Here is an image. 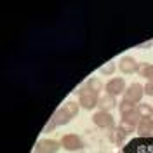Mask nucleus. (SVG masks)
I'll return each mask as SVG.
<instances>
[{
    "mask_svg": "<svg viewBox=\"0 0 153 153\" xmlns=\"http://www.w3.org/2000/svg\"><path fill=\"white\" fill-rule=\"evenodd\" d=\"M124 153H153V137H136L124 146Z\"/></svg>",
    "mask_w": 153,
    "mask_h": 153,
    "instance_id": "nucleus-1",
    "label": "nucleus"
},
{
    "mask_svg": "<svg viewBox=\"0 0 153 153\" xmlns=\"http://www.w3.org/2000/svg\"><path fill=\"white\" fill-rule=\"evenodd\" d=\"M139 122H141V117H139V113L134 110L131 113L122 115V118H120V122H118V127L129 136V134H132L134 131L137 129V124H139Z\"/></svg>",
    "mask_w": 153,
    "mask_h": 153,
    "instance_id": "nucleus-2",
    "label": "nucleus"
},
{
    "mask_svg": "<svg viewBox=\"0 0 153 153\" xmlns=\"http://www.w3.org/2000/svg\"><path fill=\"white\" fill-rule=\"evenodd\" d=\"M59 143H61V148L66 150V152H80V150H84V141L76 134H65L59 139Z\"/></svg>",
    "mask_w": 153,
    "mask_h": 153,
    "instance_id": "nucleus-3",
    "label": "nucleus"
},
{
    "mask_svg": "<svg viewBox=\"0 0 153 153\" xmlns=\"http://www.w3.org/2000/svg\"><path fill=\"white\" fill-rule=\"evenodd\" d=\"M143 96H144V85L134 82L131 85H127V89L124 92V99L131 101L134 105H139V103H143Z\"/></svg>",
    "mask_w": 153,
    "mask_h": 153,
    "instance_id": "nucleus-4",
    "label": "nucleus"
},
{
    "mask_svg": "<svg viewBox=\"0 0 153 153\" xmlns=\"http://www.w3.org/2000/svg\"><path fill=\"white\" fill-rule=\"evenodd\" d=\"M92 124L99 129H105V131H111L115 127V118L111 113L108 111H96L92 115Z\"/></svg>",
    "mask_w": 153,
    "mask_h": 153,
    "instance_id": "nucleus-5",
    "label": "nucleus"
},
{
    "mask_svg": "<svg viewBox=\"0 0 153 153\" xmlns=\"http://www.w3.org/2000/svg\"><path fill=\"white\" fill-rule=\"evenodd\" d=\"M59 150H61V143L49 137H42L35 144V153H57Z\"/></svg>",
    "mask_w": 153,
    "mask_h": 153,
    "instance_id": "nucleus-6",
    "label": "nucleus"
},
{
    "mask_svg": "<svg viewBox=\"0 0 153 153\" xmlns=\"http://www.w3.org/2000/svg\"><path fill=\"white\" fill-rule=\"evenodd\" d=\"M125 89H127V85H125V80L122 76H113V78H110L105 85L106 94H111V96H115V97L120 96V94H124Z\"/></svg>",
    "mask_w": 153,
    "mask_h": 153,
    "instance_id": "nucleus-7",
    "label": "nucleus"
},
{
    "mask_svg": "<svg viewBox=\"0 0 153 153\" xmlns=\"http://www.w3.org/2000/svg\"><path fill=\"white\" fill-rule=\"evenodd\" d=\"M137 68H139V63H137L132 56H124L118 61V70H120L122 73H125V75L137 73Z\"/></svg>",
    "mask_w": 153,
    "mask_h": 153,
    "instance_id": "nucleus-8",
    "label": "nucleus"
},
{
    "mask_svg": "<svg viewBox=\"0 0 153 153\" xmlns=\"http://www.w3.org/2000/svg\"><path fill=\"white\" fill-rule=\"evenodd\" d=\"M97 101H99V96L97 94H92V92H84L82 96H78V105L80 108H84V110H94L97 108Z\"/></svg>",
    "mask_w": 153,
    "mask_h": 153,
    "instance_id": "nucleus-9",
    "label": "nucleus"
},
{
    "mask_svg": "<svg viewBox=\"0 0 153 153\" xmlns=\"http://www.w3.org/2000/svg\"><path fill=\"white\" fill-rule=\"evenodd\" d=\"M118 106V101H117V97L111 94H103L99 96V101H97V108H99V111H111L113 108H117Z\"/></svg>",
    "mask_w": 153,
    "mask_h": 153,
    "instance_id": "nucleus-10",
    "label": "nucleus"
},
{
    "mask_svg": "<svg viewBox=\"0 0 153 153\" xmlns=\"http://www.w3.org/2000/svg\"><path fill=\"white\" fill-rule=\"evenodd\" d=\"M136 132H137L139 137H153V117L141 118V122L137 124Z\"/></svg>",
    "mask_w": 153,
    "mask_h": 153,
    "instance_id": "nucleus-11",
    "label": "nucleus"
},
{
    "mask_svg": "<svg viewBox=\"0 0 153 153\" xmlns=\"http://www.w3.org/2000/svg\"><path fill=\"white\" fill-rule=\"evenodd\" d=\"M108 137H110V141L113 144H117V146H122V144L125 143V139H127V134L118 127V125H115L113 129L108 132Z\"/></svg>",
    "mask_w": 153,
    "mask_h": 153,
    "instance_id": "nucleus-12",
    "label": "nucleus"
},
{
    "mask_svg": "<svg viewBox=\"0 0 153 153\" xmlns=\"http://www.w3.org/2000/svg\"><path fill=\"white\" fill-rule=\"evenodd\" d=\"M84 85L87 87V91H89V92H92V94H97V96H101V91H105V85H103V82H101L97 76H91V78L87 80Z\"/></svg>",
    "mask_w": 153,
    "mask_h": 153,
    "instance_id": "nucleus-13",
    "label": "nucleus"
},
{
    "mask_svg": "<svg viewBox=\"0 0 153 153\" xmlns=\"http://www.w3.org/2000/svg\"><path fill=\"white\" fill-rule=\"evenodd\" d=\"M52 120L56 122V125H68L71 122V117L68 115V111L61 106L59 110H56V113L52 115Z\"/></svg>",
    "mask_w": 153,
    "mask_h": 153,
    "instance_id": "nucleus-14",
    "label": "nucleus"
},
{
    "mask_svg": "<svg viewBox=\"0 0 153 153\" xmlns=\"http://www.w3.org/2000/svg\"><path fill=\"white\" fill-rule=\"evenodd\" d=\"M137 73H139V76L146 78V82L148 80H153V65L152 63H139Z\"/></svg>",
    "mask_w": 153,
    "mask_h": 153,
    "instance_id": "nucleus-15",
    "label": "nucleus"
},
{
    "mask_svg": "<svg viewBox=\"0 0 153 153\" xmlns=\"http://www.w3.org/2000/svg\"><path fill=\"white\" fill-rule=\"evenodd\" d=\"M136 111L139 113L141 118H150V117H153V106L148 103H139V105H136Z\"/></svg>",
    "mask_w": 153,
    "mask_h": 153,
    "instance_id": "nucleus-16",
    "label": "nucleus"
},
{
    "mask_svg": "<svg viewBox=\"0 0 153 153\" xmlns=\"http://www.w3.org/2000/svg\"><path fill=\"white\" fill-rule=\"evenodd\" d=\"M63 108L68 111V115H70L71 118H75L76 115H78V111H80V105H78V101H66V103L63 105Z\"/></svg>",
    "mask_w": 153,
    "mask_h": 153,
    "instance_id": "nucleus-17",
    "label": "nucleus"
},
{
    "mask_svg": "<svg viewBox=\"0 0 153 153\" xmlns=\"http://www.w3.org/2000/svg\"><path fill=\"white\" fill-rule=\"evenodd\" d=\"M134 110H136V105L131 103V101H127V99H122L118 103V111H120V115H127V113H131V111H134Z\"/></svg>",
    "mask_w": 153,
    "mask_h": 153,
    "instance_id": "nucleus-18",
    "label": "nucleus"
},
{
    "mask_svg": "<svg viewBox=\"0 0 153 153\" xmlns=\"http://www.w3.org/2000/svg\"><path fill=\"white\" fill-rule=\"evenodd\" d=\"M115 70H117V65H115V61H108V63H105L103 66L99 68V73L105 76H110L115 73Z\"/></svg>",
    "mask_w": 153,
    "mask_h": 153,
    "instance_id": "nucleus-19",
    "label": "nucleus"
},
{
    "mask_svg": "<svg viewBox=\"0 0 153 153\" xmlns=\"http://www.w3.org/2000/svg\"><path fill=\"white\" fill-rule=\"evenodd\" d=\"M56 127H57L56 122H54V120H52V117H51V118H49V122L45 124V127H44V132H52Z\"/></svg>",
    "mask_w": 153,
    "mask_h": 153,
    "instance_id": "nucleus-20",
    "label": "nucleus"
},
{
    "mask_svg": "<svg viewBox=\"0 0 153 153\" xmlns=\"http://www.w3.org/2000/svg\"><path fill=\"white\" fill-rule=\"evenodd\" d=\"M144 94L146 96H153V80H148L144 85Z\"/></svg>",
    "mask_w": 153,
    "mask_h": 153,
    "instance_id": "nucleus-21",
    "label": "nucleus"
},
{
    "mask_svg": "<svg viewBox=\"0 0 153 153\" xmlns=\"http://www.w3.org/2000/svg\"><path fill=\"white\" fill-rule=\"evenodd\" d=\"M152 44H153V42H146V44H141V45H137V47H139V49H150V47H152Z\"/></svg>",
    "mask_w": 153,
    "mask_h": 153,
    "instance_id": "nucleus-22",
    "label": "nucleus"
},
{
    "mask_svg": "<svg viewBox=\"0 0 153 153\" xmlns=\"http://www.w3.org/2000/svg\"><path fill=\"white\" fill-rule=\"evenodd\" d=\"M152 106H153V105H152Z\"/></svg>",
    "mask_w": 153,
    "mask_h": 153,
    "instance_id": "nucleus-23",
    "label": "nucleus"
}]
</instances>
